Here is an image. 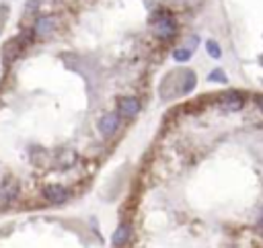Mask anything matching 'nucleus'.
Instances as JSON below:
<instances>
[{
	"instance_id": "f257e3e1",
	"label": "nucleus",
	"mask_w": 263,
	"mask_h": 248,
	"mask_svg": "<svg viewBox=\"0 0 263 248\" xmlns=\"http://www.w3.org/2000/svg\"><path fill=\"white\" fill-rule=\"evenodd\" d=\"M148 25H150L152 35L163 43H169L179 35V23L171 11H155Z\"/></svg>"
},
{
	"instance_id": "f03ea898",
	"label": "nucleus",
	"mask_w": 263,
	"mask_h": 248,
	"mask_svg": "<svg viewBox=\"0 0 263 248\" xmlns=\"http://www.w3.org/2000/svg\"><path fill=\"white\" fill-rule=\"evenodd\" d=\"M115 111L121 119H136L142 111V103L134 94H121L115 98Z\"/></svg>"
},
{
	"instance_id": "7ed1b4c3",
	"label": "nucleus",
	"mask_w": 263,
	"mask_h": 248,
	"mask_svg": "<svg viewBox=\"0 0 263 248\" xmlns=\"http://www.w3.org/2000/svg\"><path fill=\"white\" fill-rule=\"evenodd\" d=\"M121 128V117L117 115V111H109V113H103L97 121V132L101 134V138L105 140H111Z\"/></svg>"
},
{
	"instance_id": "20e7f679",
	"label": "nucleus",
	"mask_w": 263,
	"mask_h": 248,
	"mask_svg": "<svg viewBox=\"0 0 263 248\" xmlns=\"http://www.w3.org/2000/svg\"><path fill=\"white\" fill-rule=\"evenodd\" d=\"M56 29H58V19L52 17V15H41V17H37L35 23H33L35 37H39V39L52 37V35L56 33Z\"/></svg>"
},
{
	"instance_id": "39448f33",
	"label": "nucleus",
	"mask_w": 263,
	"mask_h": 248,
	"mask_svg": "<svg viewBox=\"0 0 263 248\" xmlns=\"http://www.w3.org/2000/svg\"><path fill=\"white\" fill-rule=\"evenodd\" d=\"M218 105H220V109H224V111H240L243 107H245V98H243V94L240 92H236V90H230V92H220V96H218Z\"/></svg>"
},
{
	"instance_id": "423d86ee",
	"label": "nucleus",
	"mask_w": 263,
	"mask_h": 248,
	"mask_svg": "<svg viewBox=\"0 0 263 248\" xmlns=\"http://www.w3.org/2000/svg\"><path fill=\"white\" fill-rule=\"evenodd\" d=\"M43 199L54 205H62L70 199V191L64 185H48L43 187Z\"/></svg>"
},
{
	"instance_id": "0eeeda50",
	"label": "nucleus",
	"mask_w": 263,
	"mask_h": 248,
	"mask_svg": "<svg viewBox=\"0 0 263 248\" xmlns=\"http://www.w3.org/2000/svg\"><path fill=\"white\" fill-rule=\"evenodd\" d=\"M17 197H19V185L15 181H5L0 185V205L3 207L15 203Z\"/></svg>"
},
{
	"instance_id": "6e6552de",
	"label": "nucleus",
	"mask_w": 263,
	"mask_h": 248,
	"mask_svg": "<svg viewBox=\"0 0 263 248\" xmlns=\"http://www.w3.org/2000/svg\"><path fill=\"white\" fill-rule=\"evenodd\" d=\"M129 238H132V226H129L127 221H121V224L115 228L113 236H111L113 248H123V246L129 242Z\"/></svg>"
},
{
	"instance_id": "1a4fd4ad",
	"label": "nucleus",
	"mask_w": 263,
	"mask_h": 248,
	"mask_svg": "<svg viewBox=\"0 0 263 248\" xmlns=\"http://www.w3.org/2000/svg\"><path fill=\"white\" fill-rule=\"evenodd\" d=\"M21 52H23V49L19 47L17 39L13 37V39L5 45V49H3V58H5V62H7V64H13V62L19 58V54H21Z\"/></svg>"
},
{
	"instance_id": "9d476101",
	"label": "nucleus",
	"mask_w": 263,
	"mask_h": 248,
	"mask_svg": "<svg viewBox=\"0 0 263 248\" xmlns=\"http://www.w3.org/2000/svg\"><path fill=\"white\" fill-rule=\"evenodd\" d=\"M195 84H198L195 74H193L191 70H187V72L183 74V78H181V94H189V92L195 88Z\"/></svg>"
},
{
	"instance_id": "9b49d317",
	"label": "nucleus",
	"mask_w": 263,
	"mask_h": 248,
	"mask_svg": "<svg viewBox=\"0 0 263 248\" xmlns=\"http://www.w3.org/2000/svg\"><path fill=\"white\" fill-rule=\"evenodd\" d=\"M173 60L175 62H179V64H185V62H189L191 58H193V52L189 49V47H185V45H179V47H175L173 49Z\"/></svg>"
},
{
	"instance_id": "f8f14e48",
	"label": "nucleus",
	"mask_w": 263,
	"mask_h": 248,
	"mask_svg": "<svg viewBox=\"0 0 263 248\" xmlns=\"http://www.w3.org/2000/svg\"><path fill=\"white\" fill-rule=\"evenodd\" d=\"M204 47H206V52H208L210 58H214V60H220L222 58V47H220V43L216 39H208Z\"/></svg>"
},
{
	"instance_id": "ddd939ff",
	"label": "nucleus",
	"mask_w": 263,
	"mask_h": 248,
	"mask_svg": "<svg viewBox=\"0 0 263 248\" xmlns=\"http://www.w3.org/2000/svg\"><path fill=\"white\" fill-rule=\"evenodd\" d=\"M208 80L210 82H218V84H228V76L222 68H214L210 74H208Z\"/></svg>"
},
{
	"instance_id": "4468645a",
	"label": "nucleus",
	"mask_w": 263,
	"mask_h": 248,
	"mask_svg": "<svg viewBox=\"0 0 263 248\" xmlns=\"http://www.w3.org/2000/svg\"><path fill=\"white\" fill-rule=\"evenodd\" d=\"M183 45H185V47H189L191 52H195V47L200 45V35H195V33L187 35V37H185V41H183Z\"/></svg>"
},
{
	"instance_id": "2eb2a0df",
	"label": "nucleus",
	"mask_w": 263,
	"mask_h": 248,
	"mask_svg": "<svg viewBox=\"0 0 263 248\" xmlns=\"http://www.w3.org/2000/svg\"><path fill=\"white\" fill-rule=\"evenodd\" d=\"M39 7H41V0H27V3H25V13L33 15V13L39 11Z\"/></svg>"
},
{
	"instance_id": "dca6fc26",
	"label": "nucleus",
	"mask_w": 263,
	"mask_h": 248,
	"mask_svg": "<svg viewBox=\"0 0 263 248\" xmlns=\"http://www.w3.org/2000/svg\"><path fill=\"white\" fill-rule=\"evenodd\" d=\"M253 101H255V105L259 107V111L263 113V94H255V96H253Z\"/></svg>"
},
{
	"instance_id": "f3484780",
	"label": "nucleus",
	"mask_w": 263,
	"mask_h": 248,
	"mask_svg": "<svg viewBox=\"0 0 263 248\" xmlns=\"http://www.w3.org/2000/svg\"><path fill=\"white\" fill-rule=\"evenodd\" d=\"M257 228H259V232L263 234V213H261V217H259V226H257Z\"/></svg>"
}]
</instances>
